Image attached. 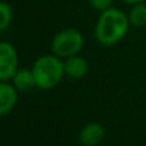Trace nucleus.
Listing matches in <instances>:
<instances>
[{"label": "nucleus", "instance_id": "obj_1", "mask_svg": "<svg viewBox=\"0 0 146 146\" xmlns=\"http://www.w3.org/2000/svg\"><path fill=\"white\" fill-rule=\"evenodd\" d=\"M128 15L117 8H109L100 13L95 26V38L104 46H113L123 40L129 30Z\"/></svg>", "mask_w": 146, "mask_h": 146}, {"label": "nucleus", "instance_id": "obj_2", "mask_svg": "<svg viewBox=\"0 0 146 146\" xmlns=\"http://www.w3.org/2000/svg\"><path fill=\"white\" fill-rule=\"evenodd\" d=\"M32 73L36 81V87L41 90H51L59 85L64 72V63L59 56L42 55L33 63Z\"/></svg>", "mask_w": 146, "mask_h": 146}, {"label": "nucleus", "instance_id": "obj_3", "mask_svg": "<svg viewBox=\"0 0 146 146\" xmlns=\"http://www.w3.org/2000/svg\"><path fill=\"white\" fill-rule=\"evenodd\" d=\"M82 33L76 28H66L58 32L51 41V50L59 58H69L77 55L83 48Z\"/></svg>", "mask_w": 146, "mask_h": 146}, {"label": "nucleus", "instance_id": "obj_4", "mask_svg": "<svg viewBox=\"0 0 146 146\" xmlns=\"http://www.w3.org/2000/svg\"><path fill=\"white\" fill-rule=\"evenodd\" d=\"M18 71V54L10 42H0V82L13 80Z\"/></svg>", "mask_w": 146, "mask_h": 146}, {"label": "nucleus", "instance_id": "obj_5", "mask_svg": "<svg viewBox=\"0 0 146 146\" xmlns=\"http://www.w3.org/2000/svg\"><path fill=\"white\" fill-rule=\"evenodd\" d=\"M105 137V129L100 123L90 122L85 124L80 131V142L82 146H96L99 145Z\"/></svg>", "mask_w": 146, "mask_h": 146}, {"label": "nucleus", "instance_id": "obj_6", "mask_svg": "<svg viewBox=\"0 0 146 146\" xmlns=\"http://www.w3.org/2000/svg\"><path fill=\"white\" fill-rule=\"evenodd\" d=\"M18 101V90L14 85L0 82V117L10 113Z\"/></svg>", "mask_w": 146, "mask_h": 146}, {"label": "nucleus", "instance_id": "obj_7", "mask_svg": "<svg viewBox=\"0 0 146 146\" xmlns=\"http://www.w3.org/2000/svg\"><path fill=\"white\" fill-rule=\"evenodd\" d=\"M88 71V63L85 58L77 55H73L67 58L66 63H64V72L68 77L74 78V80H80L86 76Z\"/></svg>", "mask_w": 146, "mask_h": 146}, {"label": "nucleus", "instance_id": "obj_8", "mask_svg": "<svg viewBox=\"0 0 146 146\" xmlns=\"http://www.w3.org/2000/svg\"><path fill=\"white\" fill-rule=\"evenodd\" d=\"M13 85L18 91H28L36 87V81L33 77L32 69H18L15 76L13 77Z\"/></svg>", "mask_w": 146, "mask_h": 146}, {"label": "nucleus", "instance_id": "obj_9", "mask_svg": "<svg viewBox=\"0 0 146 146\" xmlns=\"http://www.w3.org/2000/svg\"><path fill=\"white\" fill-rule=\"evenodd\" d=\"M128 19L132 26L137 28H141L146 26V4L139 3V4L132 5V8L128 12Z\"/></svg>", "mask_w": 146, "mask_h": 146}, {"label": "nucleus", "instance_id": "obj_10", "mask_svg": "<svg viewBox=\"0 0 146 146\" xmlns=\"http://www.w3.org/2000/svg\"><path fill=\"white\" fill-rule=\"evenodd\" d=\"M13 21V9L8 3L0 0V32L5 31Z\"/></svg>", "mask_w": 146, "mask_h": 146}, {"label": "nucleus", "instance_id": "obj_11", "mask_svg": "<svg viewBox=\"0 0 146 146\" xmlns=\"http://www.w3.org/2000/svg\"><path fill=\"white\" fill-rule=\"evenodd\" d=\"M111 3H113V0H88V4L100 13L111 8Z\"/></svg>", "mask_w": 146, "mask_h": 146}, {"label": "nucleus", "instance_id": "obj_12", "mask_svg": "<svg viewBox=\"0 0 146 146\" xmlns=\"http://www.w3.org/2000/svg\"><path fill=\"white\" fill-rule=\"evenodd\" d=\"M124 4H128V5H135V4H139V3H144L145 0H122Z\"/></svg>", "mask_w": 146, "mask_h": 146}]
</instances>
